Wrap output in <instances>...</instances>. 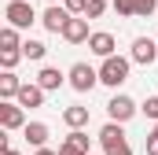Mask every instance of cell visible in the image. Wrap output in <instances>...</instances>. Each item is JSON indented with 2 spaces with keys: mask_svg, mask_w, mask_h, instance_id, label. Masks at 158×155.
Returning a JSON list of instances; mask_svg holds the SVG:
<instances>
[{
  "mask_svg": "<svg viewBox=\"0 0 158 155\" xmlns=\"http://www.w3.org/2000/svg\"><path fill=\"white\" fill-rule=\"evenodd\" d=\"M44 52H48V44H44V41H26V44H22V59L40 63V59H44Z\"/></svg>",
  "mask_w": 158,
  "mask_h": 155,
  "instance_id": "d6986e66",
  "label": "cell"
},
{
  "mask_svg": "<svg viewBox=\"0 0 158 155\" xmlns=\"http://www.w3.org/2000/svg\"><path fill=\"white\" fill-rule=\"evenodd\" d=\"M129 67H132V59H125V55H110V59H103V67H99V85L118 89L121 81H129Z\"/></svg>",
  "mask_w": 158,
  "mask_h": 155,
  "instance_id": "7a4b0ae2",
  "label": "cell"
},
{
  "mask_svg": "<svg viewBox=\"0 0 158 155\" xmlns=\"http://www.w3.org/2000/svg\"><path fill=\"white\" fill-rule=\"evenodd\" d=\"M63 81H66V74H63L59 67H44V70L37 74V85L44 89V92H52V89H59Z\"/></svg>",
  "mask_w": 158,
  "mask_h": 155,
  "instance_id": "9a60e30c",
  "label": "cell"
},
{
  "mask_svg": "<svg viewBox=\"0 0 158 155\" xmlns=\"http://www.w3.org/2000/svg\"><path fill=\"white\" fill-rule=\"evenodd\" d=\"M136 111H140V107H136V100H132V96H125V92H118V96H110V100H107V115H110V122H118V126H125Z\"/></svg>",
  "mask_w": 158,
  "mask_h": 155,
  "instance_id": "277c9868",
  "label": "cell"
},
{
  "mask_svg": "<svg viewBox=\"0 0 158 155\" xmlns=\"http://www.w3.org/2000/svg\"><path fill=\"white\" fill-rule=\"evenodd\" d=\"M22 133H26V140H30L33 148H44V144H48V137H52V129H48L44 122H30Z\"/></svg>",
  "mask_w": 158,
  "mask_h": 155,
  "instance_id": "2e32d148",
  "label": "cell"
},
{
  "mask_svg": "<svg viewBox=\"0 0 158 155\" xmlns=\"http://www.w3.org/2000/svg\"><path fill=\"white\" fill-rule=\"evenodd\" d=\"M147 155H158V137H147Z\"/></svg>",
  "mask_w": 158,
  "mask_h": 155,
  "instance_id": "d4e9b609",
  "label": "cell"
},
{
  "mask_svg": "<svg viewBox=\"0 0 158 155\" xmlns=\"http://www.w3.org/2000/svg\"><path fill=\"white\" fill-rule=\"evenodd\" d=\"M22 85H26V81H19V74H15V70H4V74H0V100H4V104L19 100Z\"/></svg>",
  "mask_w": 158,
  "mask_h": 155,
  "instance_id": "8fae6325",
  "label": "cell"
},
{
  "mask_svg": "<svg viewBox=\"0 0 158 155\" xmlns=\"http://www.w3.org/2000/svg\"><path fill=\"white\" fill-rule=\"evenodd\" d=\"M66 81H70V89H74V92H92V89L99 85V70H96V67H88V63H74V67H70V74H66Z\"/></svg>",
  "mask_w": 158,
  "mask_h": 155,
  "instance_id": "3957f363",
  "label": "cell"
},
{
  "mask_svg": "<svg viewBox=\"0 0 158 155\" xmlns=\"http://www.w3.org/2000/svg\"><path fill=\"white\" fill-rule=\"evenodd\" d=\"M151 137H158V122H155V129H151Z\"/></svg>",
  "mask_w": 158,
  "mask_h": 155,
  "instance_id": "83f0119b",
  "label": "cell"
},
{
  "mask_svg": "<svg viewBox=\"0 0 158 155\" xmlns=\"http://www.w3.org/2000/svg\"><path fill=\"white\" fill-rule=\"evenodd\" d=\"M4 155H22V152H15V148H7V152H4Z\"/></svg>",
  "mask_w": 158,
  "mask_h": 155,
  "instance_id": "4316f807",
  "label": "cell"
},
{
  "mask_svg": "<svg viewBox=\"0 0 158 155\" xmlns=\"http://www.w3.org/2000/svg\"><path fill=\"white\" fill-rule=\"evenodd\" d=\"M19 48H22L19 30H15V26H4V30H0V52H19Z\"/></svg>",
  "mask_w": 158,
  "mask_h": 155,
  "instance_id": "ac0fdd59",
  "label": "cell"
},
{
  "mask_svg": "<svg viewBox=\"0 0 158 155\" xmlns=\"http://www.w3.org/2000/svg\"><path fill=\"white\" fill-rule=\"evenodd\" d=\"M114 48H118V41H114V33H107V30H99V33H92V37H88V52H92V55H99V59H110V55H114Z\"/></svg>",
  "mask_w": 158,
  "mask_h": 155,
  "instance_id": "9c48e42d",
  "label": "cell"
},
{
  "mask_svg": "<svg viewBox=\"0 0 158 155\" xmlns=\"http://www.w3.org/2000/svg\"><path fill=\"white\" fill-rule=\"evenodd\" d=\"M107 11V0H88V11H85V19H99Z\"/></svg>",
  "mask_w": 158,
  "mask_h": 155,
  "instance_id": "603a6c76",
  "label": "cell"
},
{
  "mask_svg": "<svg viewBox=\"0 0 158 155\" xmlns=\"http://www.w3.org/2000/svg\"><path fill=\"white\" fill-rule=\"evenodd\" d=\"M158 7V0H114V11H118L121 19H132V15H140V19H151Z\"/></svg>",
  "mask_w": 158,
  "mask_h": 155,
  "instance_id": "5b68a950",
  "label": "cell"
},
{
  "mask_svg": "<svg viewBox=\"0 0 158 155\" xmlns=\"http://www.w3.org/2000/svg\"><path fill=\"white\" fill-rule=\"evenodd\" d=\"M129 59H132V63H140V67H151V63L158 59V41H151V37H136V41H132Z\"/></svg>",
  "mask_w": 158,
  "mask_h": 155,
  "instance_id": "8992f818",
  "label": "cell"
},
{
  "mask_svg": "<svg viewBox=\"0 0 158 155\" xmlns=\"http://www.w3.org/2000/svg\"><path fill=\"white\" fill-rule=\"evenodd\" d=\"M15 104H19L22 111H26V107H40V104H44V89H40V85H22V92H19Z\"/></svg>",
  "mask_w": 158,
  "mask_h": 155,
  "instance_id": "5bb4252c",
  "label": "cell"
},
{
  "mask_svg": "<svg viewBox=\"0 0 158 155\" xmlns=\"http://www.w3.org/2000/svg\"><path fill=\"white\" fill-rule=\"evenodd\" d=\"M19 59H22V48H19V52H0V67H4V70H15Z\"/></svg>",
  "mask_w": 158,
  "mask_h": 155,
  "instance_id": "ffe728a7",
  "label": "cell"
},
{
  "mask_svg": "<svg viewBox=\"0 0 158 155\" xmlns=\"http://www.w3.org/2000/svg\"><path fill=\"white\" fill-rule=\"evenodd\" d=\"M63 122H66L70 129H85V126H88V107H81V104L66 107V111H63Z\"/></svg>",
  "mask_w": 158,
  "mask_h": 155,
  "instance_id": "e0dca14e",
  "label": "cell"
},
{
  "mask_svg": "<svg viewBox=\"0 0 158 155\" xmlns=\"http://www.w3.org/2000/svg\"><path fill=\"white\" fill-rule=\"evenodd\" d=\"M99 144H103V152L114 148V144H125V129H121L118 122H107V126L99 129Z\"/></svg>",
  "mask_w": 158,
  "mask_h": 155,
  "instance_id": "4fadbf2b",
  "label": "cell"
},
{
  "mask_svg": "<svg viewBox=\"0 0 158 155\" xmlns=\"http://www.w3.org/2000/svg\"><path fill=\"white\" fill-rule=\"evenodd\" d=\"M70 19H74V15H70V11H66L63 4H52V7H48V11L40 15V26H44L48 33H63Z\"/></svg>",
  "mask_w": 158,
  "mask_h": 155,
  "instance_id": "52a82bcc",
  "label": "cell"
},
{
  "mask_svg": "<svg viewBox=\"0 0 158 155\" xmlns=\"http://www.w3.org/2000/svg\"><path fill=\"white\" fill-rule=\"evenodd\" d=\"M63 37L70 41V44H81V41H88L92 37V33H88V19H85V15H74V19H70V22H66V30H63Z\"/></svg>",
  "mask_w": 158,
  "mask_h": 155,
  "instance_id": "7c38bea8",
  "label": "cell"
},
{
  "mask_svg": "<svg viewBox=\"0 0 158 155\" xmlns=\"http://www.w3.org/2000/svg\"><path fill=\"white\" fill-rule=\"evenodd\" d=\"M0 126L11 133V129H26L30 122H26V111H22L19 104H4V100H0Z\"/></svg>",
  "mask_w": 158,
  "mask_h": 155,
  "instance_id": "ba28073f",
  "label": "cell"
},
{
  "mask_svg": "<svg viewBox=\"0 0 158 155\" xmlns=\"http://www.w3.org/2000/svg\"><path fill=\"white\" fill-rule=\"evenodd\" d=\"M103 155H132V148H129V140H125V144H114V148H107Z\"/></svg>",
  "mask_w": 158,
  "mask_h": 155,
  "instance_id": "cb8c5ba5",
  "label": "cell"
},
{
  "mask_svg": "<svg viewBox=\"0 0 158 155\" xmlns=\"http://www.w3.org/2000/svg\"><path fill=\"white\" fill-rule=\"evenodd\" d=\"M33 155H59V152H52V148H37Z\"/></svg>",
  "mask_w": 158,
  "mask_h": 155,
  "instance_id": "484cf974",
  "label": "cell"
},
{
  "mask_svg": "<svg viewBox=\"0 0 158 155\" xmlns=\"http://www.w3.org/2000/svg\"><path fill=\"white\" fill-rule=\"evenodd\" d=\"M140 111H143V115L151 118V122H158V96H147V100L140 104Z\"/></svg>",
  "mask_w": 158,
  "mask_h": 155,
  "instance_id": "44dd1931",
  "label": "cell"
},
{
  "mask_svg": "<svg viewBox=\"0 0 158 155\" xmlns=\"http://www.w3.org/2000/svg\"><path fill=\"white\" fill-rule=\"evenodd\" d=\"M63 7H66V11H70V15H85V11H88V0H63Z\"/></svg>",
  "mask_w": 158,
  "mask_h": 155,
  "instance_id": "7402d4cb",
  "label": "cell"
},
{
  "mask_svg": "<svg viewBox=\"0 0 158 155\" xmlns=\"http://www.w3.org/2000/svg\"><path fill=\"white\" fill-rule=\"evenodd\" d=\"M4 19H7V26H15V30H30L33 22H40L30 0H7V7H4Z\"/></svg>",
  "mask_w": 158,
  "mask_h": 155,
  "instance_id": "6da1fadb",
  "label": "cell"
},
{
  "mask_svg": "<svg viewBox=\"0 0 158 155\" xmlns=\"http://www.w3.org/2000/svg\"><path fill=\"white\" fill-rule=\"evenodd\" d=\"M59 155H92V152H88V133L70 129V137L59 144Z\"/></svg>",
  "mask_w": 158,
  "mask_h": 155,
  "instance_id": "30bf717a",
  "label": "cell"
}]
</instances>
